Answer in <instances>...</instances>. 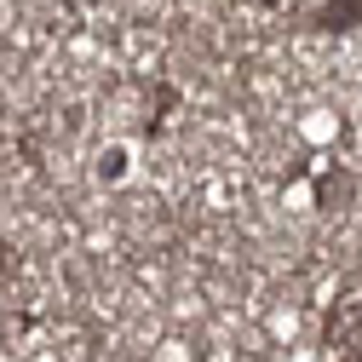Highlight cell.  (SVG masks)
<instances>
[{"label": "cell", "instance_id": "cell-1", "mask_svg": "<svg viewBox=\"0 0 362 362\" xmlns=\"http://www.w3.org/2000/svg\"><path fill=\"white\" fill-rule=\"evenodd\" d=\"M6 276H12V253H6V242H0V288H6Z\"/></svg>", "mask_w": 362, "mask_h": 362}]
</instances>
